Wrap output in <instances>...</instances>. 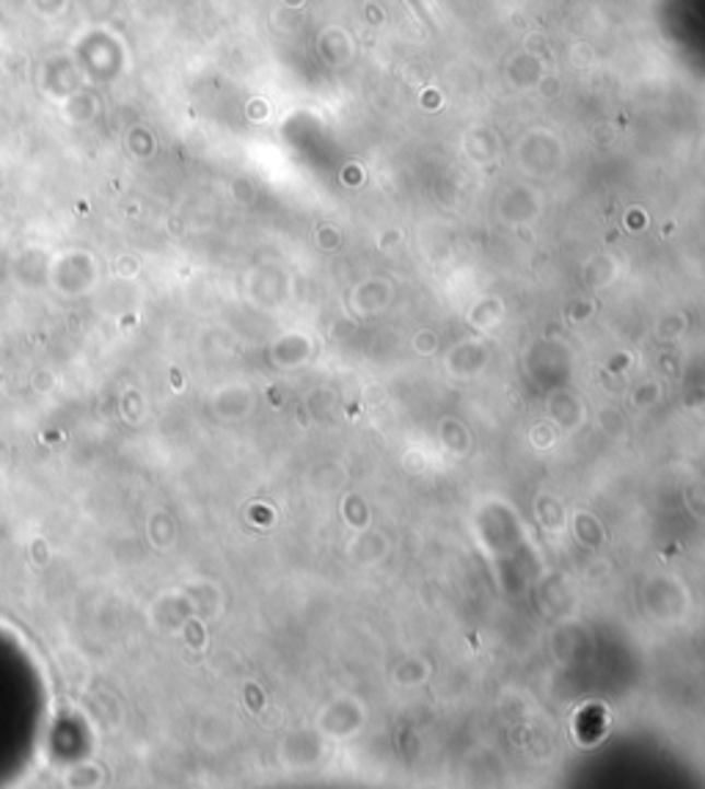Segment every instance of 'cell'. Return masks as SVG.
Here are the masks:
<instances>
[{
    "label": "cell",
    "mask_w": 705,
    "mask_h": 789,
    "mask_svg": "<svg viewBox=\"0 0 705 789\" xmlns=\"http://www.w3.org/2000/svg\"><path fill=\"white\" fill-rule=\"evenodd\" d=\"M408 3H411V7H413V12H416V14H419V18L425 20V23H427V25H431V28H436V25H433V20H431V18H427L425 7H422V0H408Z\"/></svg>",
    "instance_id": "cell-1"
}]
</instances>
